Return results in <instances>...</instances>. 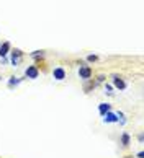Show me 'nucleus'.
I'll return each mask as SVG.
<instances>
[{
    "label": "nucleus",
    "instance_id": "1",
    "mask_svg": "<svg viewBox=\"0 0 144 158\" xmlns=\"http://www.w3.org/2000/svg\"><path fill=\"white\" fill-rule=\"evenodd\" d=\"M79 75H80V78H82V80H89L90 75H92L90 67H87V65H82V67H80V70H79Z\"/></svg>",
    "mask_w": 144,
    "mask_h": 158
},
{
    "label": "nucleus",
    "instance_id": "2",
    "mask_svg": "<svg viewBox=\"0 0 144 158\" xmlns=\"http://www.w3.org/2000/svg\"><path fill=\"white\" fill-rule=\"evenodd\" d=\"M53 77L56 78V80H64L66 78V70L62 69V67H56V69L53 70Z\"/></svg>",
    "mask_w": 144,
    "mask_h": 158
},
{
    "label": "nucleus",
    "instance_id": "3",
    "mask_svg": "<svg viewBox=\"0 0 144 158\" xmlns=\"http://www.w3.org/2000/svg\"><path fill=\"white\" fill-rule=\"evenodd\" d=\"M25 75L28 77V78H38V75H39V72H38V69L36 67H33V65H30L28 69L25 70Z\"/></svg>",
    "mask_w": 144,
    "mask_h": 158
},
{
    "label": "nucleus",
    "instance_id": "4",
    "mask_svg": "<svg viewBox=\"0 0 144 158\" xmlns=\"http://www.w3.org/2000/svg\"><path fill=\"white\" fill-rule=\"evenodd\" d=\"M113 83H115V87H116L118 90H124V88H126V83H124L118 75H115V77H113Z\"/></svg>",
    "mask_w": 144,
    "mask_h": 158
},
{
    "label": "nucleus",
    "instance_id": "5",
    "mask_svg": "<svg viewBox=\"0 0 144 158\" xmlns=\"http://www.w3.org/2000/svg\"><path fill=\"white\" fill-rule=\"evenodd\" d=\"M103 116H105V119H103L105 122H118V116H116V114H113V112H110V111L105 112Z\"/></svg>",
    "mask_w": 144,
    "mask_h": 158
},
{
    "label": "nucleus",
    "instance_id": "6",
    "mask_svg": "<svg viewBox=\"0 0 144 158\" xmlns=\"http://www.w3.org/2000/svg\"><path fill=\"white\" fill-rule=\"evenodd\" d=\"M20 57H21V51H13V54H11V64L13 65H16L18 64V60H20Z\"/></svg>",
    "mask_w": 144,
    "mask_h": 158
},
{
    "label": "nucleus",
    "instance_id": "7",
    "mask_svg": "<svg viewBox=\"0 0 144 158\" xmlns=\"http://www.w3.org/2000/svg\"><path fill=\"white\" fill-rule=\"evenodd\" d=\"M10 51V43H3L2 47H0V57H5Z\"/></svg>",
    "mask_w": 144,
    "mask_h": 158
},
{
    "label": "nucleus",
    "instance_id": "8",
    "mask_svg": "<svg viewBox=\"0 0 144 158\" xmlns=\"http://www.w3.org/2000/svg\"><path fill=\"white\" fill-rule=\"evenodd\" d=\"M98 111H100V114L103 116L105 112H108V111H110V104H107V103H102V104L98 106Z\"/></svg>",
    "mask_w": 144,
    "mask_h": 158
},
{
    "label": "nucleus",
    "instance_id": "9",
    "mask_svg": "<svg viewBox=\"0 0 144 158\" xmlns=\"http://www.w3.org/2000/svg\"><path fill=\"white\" fill-rule=\"evenodd\" d=\"M129 140H131V139H129V135L124 132V134L121 135V145H123V147H128V145H129Z\"/></svg>",
    "mask_w": 144,
    "mask_h": 158
},
{
    "label": "nucleus",
    "instance_id": "10",
    "mask_svg": "<svg viewBox=\"0 0 144 158\" xmlns=\"http://www.w3.org/2000/svg\"><path fill=\"white\" fill-rule=\"evenodd\" d=\"M16 83H20V80H18V78H15V77H11V80H10V87L16 85Z\"/></svg>",
    "mask_w": 144,
    "mask_h": 158
},
{
    "label": "nucleus",
    "instance_id": "11",
    "mask_svg": "<svg viewBox=\"0 0 144 158\" xmlns=\"http://www.w3.org/2000/svg\"><path fill=\"white\" fill-rule=\"evenodd\" d=\"M31 55H33V57H39V55L43 57V51H36V52H33Z\"/></svg>",
    "mask_w": 144,
    "mask_h": 158
},
{
    "label": "nucleus",
    "instance_id": "12",
    "mask_svg": "<svg viewBox=\"0 0 144 158\" xmlns=\"http://www.w3.org/2000/svg\"><path fill=\"white\" fill-rule=\"evenodd\" d=\"M87 60H89V62H95V60H97V55H89Z\"/></svg>",
    "mask_w": 144,
    "mask_h": 158
}]
</instances>
